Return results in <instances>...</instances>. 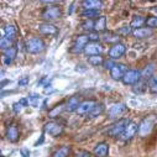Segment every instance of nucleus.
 <instances>
[{"instance_id": "obj_1", "label": "nucleus", "mask_w": 157, "mask_h": 157, "mask_svg": "<svg viewBox=\"0 0 157 157\" xmlns=\"http://www.w3.org/2000/svg\"><path fill=\"white\" fill-rule=\"evenodd\" d=\"M25 47H26V51L29 53L38 55V53H41L42 51H45L46 45H45L42 38H40V37H32V38H30V40H27Z\"/></svg>"}, {"instance_id": "obj_2", "label": "nucleus", "mask_w": 157, "mask_h": 157, "mask_svg": "<svg viewBox=\"0 0 157 157\" xmlns=\"http://www.w3.org/2000/svg\"><path fill=\"white\" fill-rule=\"evenodd\" d=\"M129 124H130V120L126 119V117H124V119H120V120H117L115 124H113V125L109 128V130L106 131V134H108L109 136H111V137L121 136Z\"/></svg>"}, {"instance_id": "obj_3", "label": "nucleus", "mask_w": 157, "mask_h": 157, "mask_svg": "<svg viewBox=\"0 0 157 157\" xmlns=\"http://www.w3.org/2000/svg\"><path fill=\"white\" fill-rule=\"evenodd\" d=\"M62 15V10L58 5H48L44 9L41 16L44 20H46V22H50V21H53V20H57L59 19Z\"/></svg>"}, {"instance_id": "obj_4", "label": "nucleus", "mask_w": 157, "mask_h": 157, "mask_svg": "<svg viewBox=\"0 0 157 157\" xmlns=\"http://www.w3.org/2000/svg\"><path fill=\"white\" fill-rule=\"evenodd\" d=\"M141 79H142L141 71H139V69H128L124 78H123V83L125 86H135Z\"/></svg>"}, {"instance_id": "obj_5", "label": "nucleus", "mask_w": 157, "mask_h": 157, "mask_svg": "<svg viewBox=\"0 0 157 157\" xmlns=\"http://www.w3.org/2000/svg\"><path fill=\"white\" fill-rule=\"evenodd\" d=\"M89 44V36L88 35H78L74 40V44L71 48V52L72 53H81V52H84L86 47L88 46Z\"/></svg>"}, {"instance_id": "obj_6", "label": "nucleus", "mask_w": 157, "mask_h": 157, "mask_svg": "<svg viewBox=\"0 0 157 157\" xmlns=\"http://www.w3.org/2000/svg\"><path fill=\"white\" fill-rule=\"evenodd\" d=\"M153 124H155V117H152V116L145 117V119L139 124V132H137V134H139L141 137L147 136V135L152 131Z\"/></svg>"}, {"instance_id": "obj_7", "label": "nucleus", "mask_w": 157, "mask_h": 157, "mask_svg": "<svg viewBox=\"0 0 157 157\" xmlns=\"http://www.w3.org/2000/svg\"><path fill=\"white\" fill-rule=\"evenodd\" d=\"M44 130H45L46 134H48V135H51L53 137H57V136H59V135L63 134V130L64 129H63V126L61 124H58L56 121H48V123L45 124Z\"/></svg>"}, {"instance_id": "obj_8", "label": "nucleus", "mask_w": 157, "mask_h": 157, "mask_svg": "<svg viewBox=\"0 0 157 157\" xmlns=\"http://www.w3.org/2000/svg\"><path fill=\"white\" fill-rule=\"evenodd\" d=\"M125 52H126V46L124 44L119 42V44H115V45H113L110 47V50H109V57L115 61L117 58L123 57L125 55Z\"/></svg>"}, {"instance_id": "obj_9", "label": "nucleus", "mask_w": 157, "mask_h": 157, "mask_svg": "<svg viewBox=\"0 0 157 157\" xmlns=\"http://www.w3.org/2000/svg\"><path fill=\"white\" fill-rule=\"evenodd\" d=\"M126 110H128L126 104H124V103H115V104H113L109 108L108 116L111 117V119H114V117H117V116H120L121 114H124Z\"/></svg>"}, {"instance_id": "obj_10", "label": "nucleus", "mask_w": 157, "mask_h": 157, "mask_svg": "<svg viewBox=\"0 0 157 157\" xmlns=\"http://www.w3.org/2000/svg\"><path fill=\"white\" fill-rule=\"evenodd\" d=\"M126 66L123 63H116L115 67L110 71V77L114 81H123V78L126 73Z\"/></svg>"}, {"instance_id": "obj_11", "label": "nucleus", "mask_w": 157, "mask_h": 157, "mask_svg": "<svg viewBox=\"0 0 157 157\" xmlns=\"http://www.w3.org/2000/svg\"><path fill=\"white\" fill-rule=\"evenodd\" d=\"M95 105H97V103L94 100H84L79 104V106L77 109V113H78V115H89L93 111V109L95 108Z\"/></svg>"}, {"instance_id": "obj_12", "label": "nucleus", "mask_w": 157, "mask_h": 157, "mask_svg": "<svg viewBox=\"0 0 157 157\" xmlns=\"http://www.w3.org/2000/svg\"><path fill=\"white\" fill-rule=\"evenodd\" d=\"M136 132H139V125L136 123H134V121H130V124L126 126L125 131L123 132L121 139L124 141H129V140H131L136 135Z\"/></svg>"}, {"instance_id": "obj_13", "label": "nucleus", "mask_w": 157, "mask_h": 157, "mask_svg": "<svg viewBox=\"0 0 157 157\" xmlns=\"http://www.w3.org/2000/svg\"><path fill=\"white\" fill-rule=\"evenodd\" d=\"M103 51H104V48H103V46L100 44H98V42H89L88 46L84 50V53L88 55V56H99V55L103 53Z\"/></svg>"}, {"instance_id": "obj_14", "label": "nucleus", "mask_w": 157, "mask_h": 157, "mask_svg": "<svg viewBox=\"0 0 157 157\" xmlns=\"http://www.w3.org/2000/svg\"><path fill=\"white\" fill-rule=\"evenodd\" d=\"M5 136H6L8 141H10V142H13V144L17 142L19 139H20V132H19V129H17V125L13 124V125L8 126Z\"/></svg>"}, {"instance_id": "obj_15", "label": "nucleus", "mask_w": 157, "mask_h": 157, "mask_svg": "<svg viewBox=\"0 0 157 157\" xmlns=\"http://www.w3.org/2000/svg\"><path fill=\"white\" fill-rule=\"evenodd\" d=\"M38 29H40V32L42 35H47V36H56L58 33L57 26H55L51 22H44L38 26Z\"/></svg>"}, {"instance_id": "obj_16", "label": "nucleus", "mask_w": 157, "mask_h": 157, "mask_svg": "<svg viewBox=\"0 0 157 157\" xmlns=\"http://www.w3.org/2000/svg\"><path fill=\"white\" fill-rule=\"evenodd\" d=\"M93 153L95 157H108L109 155V145L106 142H99L94 146Z\"/></svg>"}, {"instance_id": "obj_17", "label": "nucleus", "mask_w": 157, "mask_h": 157, "mask_svg": "<svg viewBox=\"0 0 157 157\" xmlns=\"http://www.w3.org/2000/svg\"><path fill=\"white\" fill-rule=\"evenodd\" d=\"M132 35H134L135 38H137V40H144V38L151 37L153 35V31L148 27H140L137 30H134Z\"/></svg>"}, {"instance_id": "obj_18", "label": "nucleus", "mask_w": 157, "mask_h": 157, "mask_svg": "<svg viewBox=\"0 0 157 157\" xmlns=\"http://www.w3.org/2000/svg\"><path fill=\"white\" fill-rule=\"evenodd\" d=\"M16 53H17V48H15V47H10L9 50L4 51V55H3V62H4V64L5 66H10L13 63V61L15 59Z\"/></svg>"}, {"instance_id": "obj_19", "label": "nucleus", "mask_w": 157, "mask_h": 157, "mask_svg": "<svg viewBox=\"0 0 157 157\" xmlns=\"http://www.w3.org/2000/svg\"><path fill=\"white\" fill-rule=\"evenodd\" d=\"M82 6L84 10H100L103 6L101 0H84L82 2Z\"/></svg>"}, {"instance_id": "obj_20", "label": "nucleus", "mask_w": 157, "mask_h": 157, "mask_svg": "<svg viewBox=\"0 0 157 157\" xmlns=\"http://www.w3.org/2000/svg\"><path fill=\"white\" fill-rule=\"evenodd\" d=\"M100 38L104 41V42H108V44H119V40L120 37L117 33H113V32H105L104 35L100 36Z\"/></svg>"}, {"instance_id": "obj_21", "label": "nucleus", "mask_w": 157, "mask_h": 157, "mask_svg": "<svg viewBox=\"0 0 157 157\" xmlns=\"http://www.w3.org/2000/svg\"><path fill=\"white\" fill-rule=\"evenodd\" d=\"M79 99H78V97H72V98H69L68 99V101H67V104H66V111H69V113H72V111H77V109H78V106H79Z\"/></svg>"}, {"instance_id": "obj_22", "label": "nucleus", "mask_w": 157, "mask_h": 157, "mask_svg": "<svg viewBox=\"0 0 157 157\" xmlns=\"http://www.w3.org/2000/svg\"><path fill=\"white\" fill-rule=\"evenodd\" d=\"M144 24H146V19H145L144 16L136 15V16L132 17V20H131V22H130V27L134 29V30H137V29H140Z\"/></svg>"}, {"instance_id": "obj_23", "label": "nucleus", "mask_w": 157, "mask_h": 157, "mask_svg": "<svg viewBox=\"0 0 157 157\" xmlns=\"http://www.w3.org/2000/svg\"><path fill=\"white\" fill-rule=\"evenodd\" d=\"M106 29V17L105 16H99L95 21V26H94V31L95 32H103Z\"/></svg>"}, {"instance_id": "obj_24", "label": "nucleus", "mask_w": 157, "mask_h": 157, "mask_svg": "<svg viewBox=\"0 0 157 157\" xmlns=\"http://www.w3.org/2000/svg\"><path fill=\"white\" fill-rule=\"evenodd\" d=\"M147 87H148V82H145V81H140L137 84H135L132 87V92L135 94H144L146 90H147Z\"/></svg>"}, {"instance_id": "obj_25", "label": "nucleus", "mask_w": 157, "mask_h": 157, "mask_svg": "<svg viewBox=\"0 0 157 157\" xmlns=\"http://www.w3.org/2000/svg\"><path fill=\"white\" fill-rule=\"evenodd\" d=\"M69 153H71V146L64 145V146L59 147L57 151H55L51 157H68Z\"/></svg>"}, {"instance_id": "obj_26", "label": "nucleus", "mask_w": 157, "mask_h": 157, "mask_svg": "<svg viewBox=\"0 0 157 157\" xmlns=\"http://www.w3.org/2000/svg\"><path fill=\"white\" fill-rule=\"evenodd\" d=\"M4 36L6 38H9L10 41H13L16 36V27L14 25H6L4 29Z\"/></svg>"}, {"instance_id": "obj_27", "label": "nucleus", "mask_w": 157, "mask_h": 157, "mask_svg": "<svg viewBox=\"0 0 157 157\" xmlns=\"http://www.w3.org/2000/svg\"><path fill=\"white\" fill-rule=\"evenodd\" d=\"M104 110H105V106H104V104H101V103H97V105H95V108L93 109V111L88 115L90 119H94V117H98V116H100L103 113H104Z\"/></svg>"}, {"instance_id": "obj_28", "label": "nucleus", "mask_w": 157, "mask_h": 157, "mask_svg": "<svg viewBox=\"0 0 157 157\" xmlns=\"http://www.w3.org/2000/svg\"><path fill=\"white\" fill-rule=\"evenodd\" d=\"M104 62L105 61L101 57V55H99V56H89L88 57V63L92 64V66H94V67H99V66L104 64Z\"/></svg>"}, {"instance_id": "obj_29", "label": "nucleus", "mask_w": 157, "mask_h": 157, "mask_svg": "<svg viewBox=\"0 0 157 157\" xmlns=\"http://www.w3.org/2000/svg\"><path fill=\"white\" fill-rule=\"evenodd\" d=\"M100 14V10H83L81 13L82 17H86L87 20H93L94 17H98Z\"/></svg>"}, {"instance_id": "obj_30", "label": "nucleus", "mask_w": 157, "mask_h": 157, "mask_svg": "<svg viewBox=\"0 0 157 157\" xmlns=\"http://www.w3.org/2000/svg\"><path fill=\"white\" fill-rule=\"evenodd\" d=\"M63 110H66V105H63V104H59V105H56L52 110H50L48 111V116L50 117H52V119H53V117H57Z\"/></svg>"}, {"instance_id": "obj_31", "label": "nucleus", "mask_w": 157, "mask_h": 157, "mask_svg": "<svg viewBox=\"0 0 157 157\" xmlns=\"http://www.w3.org/2000/svg\"><path fill=\"white\" fill-rule=\"evenodd\" d=\"M153 71H155V67L153 64H147L144 71H141V74H142V78H147V79H151V78L153 77Z\"/></svg>"}, {"instance_id": "obj_32", "label": "nucleus", "mask_w": 157, "mask_h": 157, "mask_svg": "<svg viewBox=\"0 0 157 157\" xmlns=\"http://www.w3.org/2000/svg\"><path fill=\"white\" fill-rule=\"evenodd\" d=\"M10 47H13V41H10L9 38H6L5 36H3L2 40H0V48H2L3 51H6Z\"/></svg>"}, {"instance_id": "obj_33", "label": "nucleus", "mask_w": 157, "mask_h": 157, "mask_svg": "<svg viewBox=\"0 0 157 157\" xmlns=\"http://www.w3.org/2000/svg\"><path fill=\"white\" fill-rule=\"evenodd\" d=\"M148 89L151 93L157 94V77L153 75L151 79H148Z\"/></svg>"}, {"instance_id": "obj_34", "label": "nucleus", "mask_w": 157, "mask_h": 157, "mask_svg": "<svg viewBox=\"0 0 157 157\" xmlns=\"http://www.w3.org/2000/svg\"><path fill=\"white\" fill-rule=\"evenodd\" d=\"M94 26H95V21H93V20H86V21L82 24V29H83L84 31L94 32Z\"/></svg>"}, {"instance_id": "obj_35", "label": "nucleus", "mask_w": 157, "mask_h": 157, "mask_svg": "<svg viewBox=\"0 0 157 157\" xmlns=\"http://www.w3.org/2000/svg\"><path fill=\"white\" fill-rule=\"evenodd\" d=\"M146 26L148 29H157V16H150L146 19Z\"/></svg>"}, {"instance_id": "obj_36", "label": "nucleus", "mask_w": 157, "mask_h": 157, "mask_svg": "<svg viewBox=\"0 0 157 157\" xmlns=\"http://www.w3.org/2000/svg\"><path fill=\"white\" fill-rule=\"evenodd\" d=\"M132 29L130 26H123L117 30V35H123V36H129L130 33H132Z\"/></svg>"}, {"instance_id": "obj_37", "label": "nucleus", "mask_w": 157, "mask_h": 157, "mask_svg": "<svg viewBox=\"0 0 157 157\" xmlns=\"http://www.w3.org/2000/svg\"><path fill=\"white\" fill-rule=\"evenodd\" d=\"M27 99H29V101L32 104V105H37V101L40 100V95L38 94H30L29 97H27Z\"/></svg>"}, {"instance_id": "obj_38", "label": "nucleus", "mask_w": 157, "mask_h": 157, "mask_svg": "<svg viewBox=\"0 0 157 157\" xmlns=\"http://www.w3.org/2000/svg\"><path fill=\"white\" fill-rule=\"evenodd\" d=\"M115 64H116V63L114 62V59L109 58V59H106V61L104 62V64H103V66H104V68H105V69H109V71H111V69L115 67Z\"/></svg>"}, {"instance_id": "obj_39", "label": "nucleus", "mask_w": 157, "mask_h": 157, "mask_svg": "<svg viewBox=\"0 0 157 157\" xmlns=\"http://www.w3.org/2000/svg\"><path fill=\"white\" fill-rule=\"evenodd\" d=\"M74 157H90V152L86 150H78L74 153Z\"/></svg>"}, {"instance_id": "obj_40", "label": "nucleus", "mask_w": 157, "mask_h": 157, "mask_svg": "<svg viewBox=\"0 0 157 157\" xmlns=\"http://www.w3.org/2000/svg\"><path fill=\"white\" fill-rule=\"evenodd\" d=\"M88 36H89V41H90V42H98V41H99V38H100L99 33L95 32V31H94V32H90Z\"/></svg>"}, {"instance_id": "obj_41", "label": "nucleus", "mask_w": 157, "mask_h": 157, "mask_svg": "<svg viewBox=\"0 0 157 157\" xmlns=\"http://www.w3.org/2000/svg\"><path fill=\"white\" fill-rule=\"evenodd\" d=\"M29 82H30V78L29 77H22L21 79H19L17 84H19V87H25V86L29 84Z\"/></svg>"}, {"instance_id": "obj_42", "label": "nucleus", "mask_w": 157, "mask_h": 157, "mask_svg": "<svg viewBox=\"0 0 157 157\" xmlns=\"http://www.w3.org/2000/svg\"><path fill=\"white\" fill-rule=\"evenodd\" d=\"M51 82V78H48V77H45V78H42V79L38 82V86H44L45 88L46 87H48V83Z\"/></svg>"}, {"instance_id": "obj_43", "label": "nucleus", "mask_w": 157, "mask_h": 157, "mask_svg": "<svg viewBox=\"0 0 157 157\" xmlns=\"http://www.w3.org/2000/svg\"><path fill=\"white\" fill-rule=\"evenodd\" d=\"M21 108H22V105L17 101V103H14L13 104V111L15 113V114H19L20 111H21Z\"/></svg>"}, {"instance_id": "obj_44", "label": "nucleus", "mask_w": 157, "mask_h": 157, "mask_svg": "<svg viewBox=\"0 0 157 157\" xmlns=\"http://www.w3.org/2000/svg\"><path fill=\"white\" fill-rule=\"evenodd\" d=\"M44 92H45V94H52V93H55V89L51 86H48V87H46L44 89Z\"/></svg>"}, {"instance_id": "obj_45", "label": "nucleus", "mask_w": 157, "mask_h": 157, "mask_svg": "<svg viewBox=\"0 0 157 157\" xmlns=\"http://www.w3.org/2000/svg\"><path fill=\"white\" fill-rule=\"evenodd\" d=\"M19 103H20L22 106H27L30 101H29V99H27V98H21V99L19 100Z\"/></svg>"}, {"instance_id": "obj_46", "label": "nucleus", "mask_w": 157, "mask_h": 157, "mask_svg": "<svg viewBox=\"0 0 157 157\" xmlns=\"http://www.w3.org/2000/svg\"><path fill=\"white\" fill-rule=\"evenodd\" d=\"M20 152H21V157H30V151L27 148H22Z\"/></svg>"}, {"instance_id": "obj_47", "label": "nucleus", "mask_w": 157, "mask_h": 157, "mask_svg": "<svg viewBox=\"0 0 157 157\" xmlns=\"http://www.w3.org/2000/svg\"><path fill=\"white\" fill-rule=\"evenodd\" d=\"M44 141H45V136H44V135H41L40 140H37V141L35 142V146H36V147H38L40 145H42V144H44Z\"/></svg>"}, {"instance_id": "obj_48", "label": "nucleus", "mask_w": 157, "mask_h": 157, "mask_svg": "<svg viewBox=\"0 0 157 157\" xmlns=\"http://www.w3.org/2000/svg\"><path fill=\"white\" fill-rule=\"evenodd\" d=\"M8 83H10V81H9V79H8V81H3V82H2V89H4V87H5Z\"/></svg>"}, {"instance_id": "obj_49", "label": "nucleus", "mask_w": 157, "mask_h": 157, "mask_svg": "<svg viewBox=\"0 0 157 157\" xmlns=\"http://www.w3.org/2000/svg\"><path fill=\"white\" fill-rule=\"evenodd\" d=\"M153 10H155V11L157 13V6H155V8H153Z\"/></svg>"}, {"instance_id": "obj_50", "label": "nucleus", "mask_w": 157, "mask_h": 157, "mask_svg": "<svg viewBox=\"0 0 157 157\" xmlns=\"http://www.w3.org/2000/svg\"><path fill=\"white\" fill-rule=\"evenodd\" d=\"M2 157H5V156H3V155H2Z\"/></svg>"}]
</instances>
